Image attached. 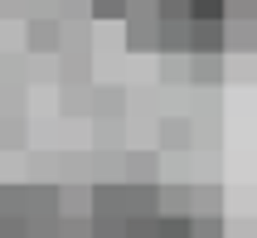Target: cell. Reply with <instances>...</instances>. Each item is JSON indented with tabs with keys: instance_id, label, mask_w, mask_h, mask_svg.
<instances>
[{
	"instance_id": "6da1fadb",
	"label": "cell",
	"mask_w": 257,
	"mask_h": 238,
	"mask_svg": "<svg viewBox=\"0 0 257 238\" xmlns=\"http://www.w3.org/2000/svg\"><path fill=\"white\" fill-rule=\"evenodd\" d=\"M185 54H223V20H189Z\"/></svg>"
},
{
	"instance_id": "7a4b0ae2",
	"label": "cell",
	"mask_w": 257,
	"mask_h": 238,
	"mask_svg": "<svg viewBox=\"0 0 257 238\" xmlns=\"http://www.w3.org/2000/svg\"><path fill=\"white\" fill-rule=\"evenodd\" d=\"M126 44L156 49V10H126Z\"/></svg>"
},
{
	"instance_id": "3957f363",
	"label": "cell",
	"mask_w": 257,
	"mask_h": 238,
	"mask_svg": "<svg viewBox=\"0 0 257 238\" xmlns=\"http://www.w3.org/2000/svg\"><path fill=\"white\" fill-rule=\"evenodd\" d=\"M156 49L160 54H185L189 49V20H156Z\"/></svg>"
},
{
	"instance_id": "277c9868",
	"label": "cell",
	"mask_w": 257,
	"mask_h": 238,
	"mask_svg": "<svg viewBox=\"0 0 257 238\" xmlns=\"http://www.w3.org/2000/svg\"><path fill=\"white\" fill-rule=\"evenodd\" d=\"M29 49H34V54H54V49H63V25H54V20H34V25H29Z\"/></svg>"
},
{
	"instance_id": "5b68a950",
	"label": "cell",
	"mask_w": 257,
	"mask_h": 238,
	"mask_svg": "<svg viewBox=\"0 0 257 238\" xmlns=\"http://www.w3.org/2000/svg\"><path fill=\"white\" fill-rule=\"evenodd\" d=\"M156 151H131L126 155V185H160L156 180Z\"/></svg>"
},
{
	"instance_id": "8992f818",
	"label": "cell",
	"mask_w": 257,
	"mask_h": 238,
	"mask_svg": "<svg viewBox=\"0 0 257 238\" xmlns=\"http://www.w3.org/2000/svg\"><path fill=\"white\" fill-rule=\"evenodd\" d=\"M223 78V54H194V83H218Z\"/></svg>"
},
{
	"instance_id": "52a82bcc",
	"label": "cell",
	"mask_w": 257,
	"mask_h": 238,
	"mask_svg": "<svg viewBox=\"0 0 257 238\" xmlns=\"http://www.w3.org/2000/svg\"><path fill=\"white\" fill-rule=\"evenodd\" d=\"M228 0H185V20H223Z\"/></svg>"
},
{
	"instance_id": "ba28073f",
	"label": "cell",
	"mask_w": 257,
	"mask_h": 238,
	"mask_svg": "<svg viewBox=\"0 0 257 238\" xmlns=\"http://www.w3.org/2000/svg\"><path fill=\"white\" fill-rule=\"evenodd\" d=\"M87 195H92V190H83V185L58 190V214H83V209H87Z\"/></svg>"
},
{
	"instance_id": "9c48e42d",
	"label": "cell",
	"mask_w": 257,
	"mask_h": 238,
	"mask_svg": "<svg viewBox=\"0 0 257 238\" xmlns=\"http://www.w3.org/2000/svg\"><path fill=\"white\" fill-rule=\"evenodd\" d=\"M189 195H194V190H175V185H160V214H185V209H189Z\"/></svg>"
},
{
	"instance_id": "30bf717a",
	"label": "cell",
	"mask_w": 257,
	"mask_h": 238,
	"mask_svg": "<svg viewBox=\"0 0 257 238\" xmlns=\"http://www.w3.org/2000/svg\"><path fill=\"white\" fill-rule=\"evenodd\" d=\"M25 214V185H0V219Z\"/></svg>"
},
{
	"instance_id": "8fae6325",
	"label": "cell",
	"mask_w": 257,
	"mask_h": 238,
	"mask_svg": "<svg viewBox=\"0 0 257 238\" xmlns=\"http://www.w3.org/2000/svg\"><path fill=\"white\" fill-rule=\"evenodd\" d=\"M87 20H126V0H87Z\"/></svg>"
},
{
	"instance_id": "7c38bea8",
	"label": "cell",
	"mask_w": 257,
	"mask_h": 238,
	"mask_svg": "<svg viewBox=\"0 0 257 238\" xmlns=\"http://www.w3.org/2000/svg\"><path fill=\"white\" fill-rule=\"evenodd\" d=\"M189 238H223V219H189Z\"/></svg>"
},
{
	"instance_id": "4fadbf2b",
	"label": "cell",
	"mask_w": 257,
	"mask_h": 238,
	"mask_svg": "<svg viewBox=\"0 0 257 238\" xmlns=\"http://www.w3.org/2000/svg\"><path fill=\"white\" fill-rule=\"evenodd\" d=\"M156 20H185V0H156Z\"/></svg>"
},
{
	"instance_id": "5bb4252c",
	"label": "cell",
	"mask_w": 257,
	"mask_h": 238,
	"mask_svg": "<svg viewBox=\"0 0 257 238\" xmlns=\"http://www.w3.org/2000/svg\"><path fill=\"white\" fill-rule=\"evenodd\" d=\"M97 112H121V93L116 88H102L97 93Z\"/></svg>"
},
{
	"instance_id": "9a60e30c",
	"label": "cell",
	"mask_w": 257,
	"mask_h": 238,
	"mask_svg": "<svg viewBox=\"0 0 257 238\" xmlns=\"http://www.w3.org/2000/svg\"><path fill=\"white\" fill-rule=\"evenodd\" d=\"M189 141V126L185 122H165V146H185Z\"/></svg>"
}]
</instances>
